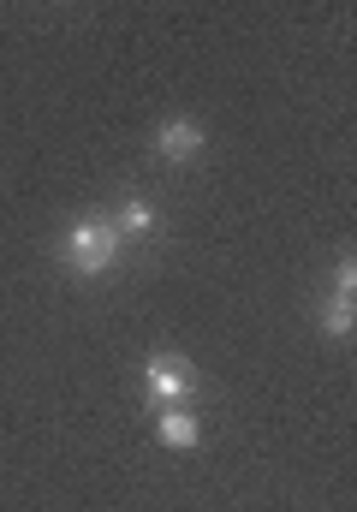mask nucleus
Segmentation results:
<instances>
[{"label": "nucleus", "mask_w": 357, "mask_h": 512, "mask_svg": "<svg viewBox=\"0 0 357 512\" xmlns=\"http://www.w3.org/2000/svg\"><path fill=\"white\" fill-rule=\"evenodd\" d=\"M191 387H197V376H191V364L185 358H149V399L155 405H185L191 399Z\"/></svg>", "instance_id": "20e7f679"}, {"label": "nucleus", "mask_w": 357, "mask_h": 512, "mask_svg": "<svg viewBox=\"0 0 357 512\" xmlns=\"http://www.w3.org/2000/svg\"><path fill=\"white\" fill-rule=\"evenodd\" d=\"M155 435L167 441V447H179V453H191L197 441H203V423L185 411V405H161L155 411Z\"/></svg>", "instance_id": "39448f33"}, {"label": "nucleus", "mask_w": 357, "mask_h": 512, "mask_svg": "<svg viewBox=\"0 0 357 512\" xmlns=\"http://www.w3.org/2000/svg\"><path fill=\"white\" fill-rule=\"evenodd\" d=\"M66 262L78 274H108L119 262V227L102 221V215H84L72 233H66Z\"/></svg>", "instance_id": "f257e3e1"}, {"label": "nucleus", "mask_w": 357, "mask_h": 512, "mask_svg": "<svg viewBox=\"0 0 357 512\" xmlns=\"http://www.w3.org/2000/svg\"><path fill=\"white\" fill-rule=\"evenodd\" d=\"M352 292H357V268H352V256H346V262L334 268V298L322 304V334H328V340H352V328H357Z\"/></svg>", "instance_id": "f03ea898"}, {"label": "nucleus", "mask_w": 357, "mask_h": 512, "mask_svg": "<svg viewBox=\"0 0 357 512\" xmlns=\"http://www.w3.org/2000/svg\"><path fill=\"white\" fill-rule=\"evenodd\" d=\"M203 143H209V131L191 114H173L155 126V155H167V161H191V155H203Z\"/></svg>", "instance_id": "7ed1b4c3"}, {"label": "nucleus", "mask_w": 357, "mask_h": 512, "mask_svg": "<svg viewBox=\"0 0 357 512\" xmlns=\"http://www.w3.org/2000/svg\"><path fill=\"white\" fill-rule=\"evenodd\" d=\"M114 227H119V239H137V233H155V209L143 203V197H131L125 209L114 215Z\"/></svg>", "instance_id": "423d86ee"}]
</instances>
